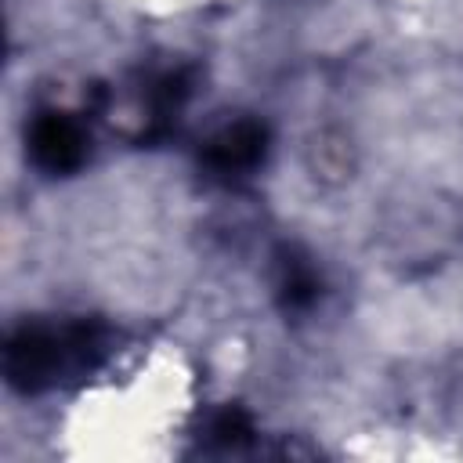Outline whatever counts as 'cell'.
<instances>
[{"label": "cell", "instance_id": "7a4b0ae2", "mask_svg": "<svg viewBox=\"0 0 463 463\" xmlns=\"http://www.w3.org/2000/svg\"><path fill=\"white\" fill-rule=\"evenodd\" d=\"M271 156V130L260 116H232L213 127L199 148V170L210 184L239 188L253 181Z\"/></svg>", "mask_w": 463, "mask_h": 463}, {"label": "cell", "instance_id": "277c9868", "mask_svg": "<svg viewBox=\"0 0 463 463\" xmlns=\"http://www.w3.org/2000/svg\"><path fill=\"white\" fill-rule=\"evenodd\" d=\"M271 297L286 318H307L322 307L326 275L304 246H297V242L275 246V253H271Z\"/></svg>", "mask_w": 463, "mask_h": 463}, {"label": "cell", "instance_id": "5b68a950", "mask_svg": "<svg viewBox=\"0 0 463 463\" xmlns=\"http://www.w3.org/2000/svg\"><path fill=\"white\" fill-rule=\"evenodd\" d=\"M192 69L184 65H166L148 72L137 83V98H134V116H137V137H163L174 130V123L181 119L188 98H192Z\"/></svg>", "mask_w": 463, "mask_h": 463}, {"label": "cell", "instance_id": "8992f818", "mask_svg": "<svg viewBox=\"0 0 463 463\" xmlns=\"http://www.w3.org/2000/svg\"><path fill=\"white\" fill-rule=\"evenodd\" d=\"M203 434H206V449L232 456V452H242L246 445H253L257 427H253V416H250L246 409H239V405H224L221 412L210 416V423H206Z\"/></svg>", "mask_w": 463, "mask_h": 463}, {"label": "cell", "instance_id": "6da1fadb", "mask_svg": "<svg viewBox=\"0 0 463 463\" xmlns=\"http://www.w3.org/2000/svg\"><path fill=\"white\" fill-rule=\"evenodd\" d=\"M112 351V333L98 318H25L4 340V376L25 394H47L90 376Z\"/></svg>", "mask_w": 463, "mask_h": 463}, {"label": "cell", "instance_id": "3957f363", "mask_svg": "<svg viewBox=\"0 0 463 463\" xmlns=\"http://www.w3.org/2000/svg\"><path fill=\"white\" fill-rule=\"evenodd\" d=\"M90 127L80 112L47 105L25 123V159L43 177H72L90 159Z\"/></svg>", "mask_w": 463, "mask_h": 463}]
</instances>
